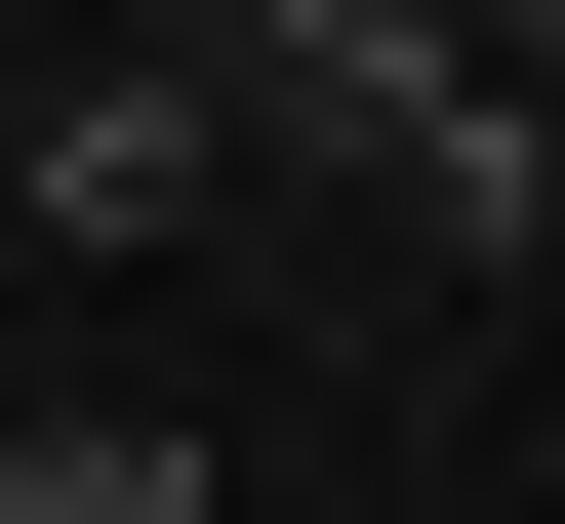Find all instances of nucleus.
I'll return each mask as SVG.
<instances>
[{
  "label": "nucleus",
  "mask_w": 565,
  "mask_h": 524,
  "mask_svg": "<svg viewBox=\"0 0 565 524\" xmlns=\"http://www.w3.org/2000/svg\"><path fill=\"white\" fill-rule=\"evenodd\" d=\"M0 243H202V41H41L0 82Z\"/></svg>",
  "instance_id": "nucleus-2"
},
{
  "label": "nucleus",
  "mask_w": 565,
  "mask_h": 524,
  "mask_svg": "<svg viewBox=\"0 0 565 524\" xmlns=\"http://www.w3.org/2000/svg\"><path fill=\"white\" fill-rule=\"evenodd\" d=\"M202 41V243H282L323 323H404V282H525L565 243V121L484 82L445 0H162Z\"/></svg>",
  "instance_id": "nucleus-1"
}]
</instances>
